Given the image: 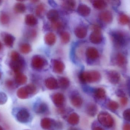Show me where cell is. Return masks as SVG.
<instances>
[{"instance_id": "6da1fadb", "label": "cell", "mask_w": 130, "mask_h": 130, "mask_svg": "<svg viewBox=\"0 0 130 130\" xmlns=\"http://www.w3.org/2000/svg\"><path fill=\"white\" fill-rule=\"evenodd\" d=\"M79 77L83 82H94L100 80L101 75L98 71H87L81 73Z\"/></svg>"}, {"instance_id": "7a4b0ae2", "label": "cell", "mask_w": 130, "mask_h": 130, "mask_svg": "<svg viewBox=\"0 0 130 130\" xmlns=\"http://www.w3.org/2000/svg\"><path fill=\"white\" fill-rule=\"evenodd\" d=\"M98 120L104 126L111 127L113 125L114 120L110 114L106 112L101 113L98 116Z\"/></svg>"}, {"instance_id": "3957f363", "label": "cell", "mask_w": 130, "mask_h": 130, "mask_svg": "<svg viewBox=\"0 0 130 130\" xmlns=\"http://www.w3.org/2000/svg\"><path fill=\"white\" fill-rule=\"evenodd\" d=\"M24 65V61L21 56L15 59H11L10 63V67L16 74L20 73Z\"/></svg>"}, {"instance_id": "277c9868", "label": "cell", "mask_w": 130, "mask_h": 130, "mask_svg": "<svg viewBox=\"0 0 130 130\" xmlns=\"http://www.w3.org/2000/svg\"><path fill=\"white\" fill-rule=\"evenodd\" d=\"M111 37L115 45L119 47L123 46L126 44V40L124 34L119 31L113 32Z\"/></svg>"}, {"instance_id": "5b68a950", "label": "cell", "mask_w": 130, "mask_h": 130, "mask_svg": "<svg viewBox=\"0 0 130 130\" xmlns=\"http://www.w3.org/2000/svg\"><path fill=\"white\" fill-rule=\"evenodd\" d=\"M45 65V60L41 56L35 55L33 57L31 61V65L32 67L35 69H41L44 67Z\"/></svg>"}, {"instance_id": "8992f818", "label": "cell", "mask_w": 130, "mask_h": 130, "mask_svg": "<svg viewBox=\"0 0 130 130\" xmlns=\"http://www.w3.org/2000/svg\"><path fill=\"white\" fill-rule=\"evenodd\" d=\"M17 120L19 122L23 123H27L29 120L30 114L26 109L20 110L17 114Z\"/></svg>"}, {"instance_id": "52a82bcc", "label": "cell", "mask_w": 130, "mask_h": 130, "mask_svg": "<svg viewBox=\"0 0 130 130\" xmlns=\"http://www.w3.org/2000/svg\"><path fill=\"white\" fill-rule=\"evenodd\" d=\"M107 77L109 81L114 84L118 83L120 80V75L118 72L114 70L109 71L108 73Z\"/></svg>"}, {"instance_id": "ba28073f", "label": "cell", "mask_w": 130, "mask_h": 130, "mask_svg": "<svg viewBox=\"0 0 130 130\" xmlns=\"http://www.w3.org/2000/svg\"><path fill=\"white\" fill-rule=\"evenodd\" d=\"M89 39L92 43L99 44L101 42L102 37L100 31H94L90 35Z\"/></svg>"}, {"instance_id": "9c48e42d", "label": "cell", "mask_w": 130, "mask_h": 130, "mask_svg": "<svg viewBox=\"0 0 130 130\" xmlns=\"http://www.w3.org/2000/svg\"><path fill=\"white\" fill-rule=\"evenodd\" d=\"M99 17L102 21L105 23H110L113 21V15L109 11H102L99 14Z\"/></svg>"}, {"instance_id": "30bf717a", "label": "cell", "mask_w": 130, "mask_h": 130, "mask_svg": "<svg viewBox=\"0 0 130 130\" xmlns=\"http://www.w3.org/2000/svg\"><path fill=\"white\" fill-rule=\"evenodd\" d=\"M53 69L56 73L60 74L63 72L65 68V66L64 63L58 60H53Z\"/></svg>"}, {"instance_id": "8fae6325", "label": "cell", "mask_w": 130, "mask_h": 130, "mask_svg": "<svg viewBox=\"0 0 130 130\" xmlns=\"http://www.w3.org/2000/svg\"><path fill=\"white\" fill-rule=\"evenodd\" d=\"M86 55L89 59L95 60L98 58L99 53L98 51L94 47H89L86 51Z\"/></svg>"}, {"instance_id": "7c38bea8", "label": "cell", "mask_w": 130, "mask_h": 130, "mask_svg": "<svg viewBox=\"0 0 130 130\" xmlns=\"http://www.w3.org/2000/svg\"><path fill=\"white\" fill-rule=\"evenodd\" d=\"M115 64L119 67H122L126 64V59L123 54L118 53L115 56Z\"/></svg>"}, {"instance_id": "4fadbf2b", "label": "cell", "mask_w": 130, "mask_h": 130, "mask_svg": "<svg viewBox=\"0 0 130 130\" xmlns=\"http://www.w3.org/2000/svg\"><path fill=\"white\" fill-rule=\"evenodd\" d=\"M77 11L80 15L83 17H86L89 15L91 12V9L87 5L82 4L79 5Z\"/></svg>"}, {"instance_id": "5bb4252c", "label": "cell", "mask_w": 130, "mask_h": 130, "mask_svg": "<svg viewBox=\"0 0 130 130\" xmlns=\"http://www.w3.org/2000/svg\"><path fill=\"white\" fill-rule=\"evenodd\" d=\"M75 33L78 38L83 39L87 35V29L83 26H79L75 29Z\"/></svg>"}, {"instance_id": "9a60e30c", "label": "cell", "mask_w": 130, "mask_h": 130, "mask_svg": "<svg viewBox=\"0 0 130 130\" xmlns=\"http://www.w3.org/2000/svg\"><path fill=\"white\" fill-rule=\"evenodd\" d=\"M45 41L46 44L47 45L49 46H52L55 43L56 41V37L53 33H48L45 36Z\"/></svg>"}, {"instance_id": "2e32d148", "label": "cell", "mask_w": 130, "mask_h": 130, "mask_svg": "<svg viewBox=\"0 0 130 130\" xmlns=\"http://www.w3.org/2000/svg\"><path fill=\"white\" fill-rule=\"evenodd\" d=\"M45 84L46 88L50 89H55L58 86L57 80L53 78L47 79L45 81Z\"/></svg>"}, {"instance_id": "e0dca14e", "label": "cell", "mask_w": 130, "mask_h": 130, "mask_svg": "<svg viewBox=\"0 0 130 130\" xmlns=\"http://www.w3.org/2000/svg\"><path fill=\"white\" fill-rule=\"evenodd\" d=\"M59 17L58 12L56 10L52 9L48 11L47 14L48 19L52 22L57 21Z\"/></svg>"}, {"instance_id": "ac0fdd59", "label": "cell", "mask_w": 130, "mask_h": 130, "mask_svg": "<svg viewBox=\"0 0 130 130\" xmlns=\"http://www.w3.org/2000/svg\"><path fill=\"white\" fill-rule=\"evenodd\" d=\"M15 40V38L13 36L9 34H5L4 37V41L7 46L11 47Z\"/></svg>"}, {"instance_id": "d6986e66", "label": "cell", "mask_w": 130, "mask_h": 130, "mask_svg": "<svg viewBox=\"0 0 130 130\" xmlns=\"http://www.w3.org/2000/svg\"><path fill=\"white\" fill-rule=\"evenodd\" d=\"M27 81V78L23 73H17L15 77V82L17 84L22 85L24 84Z\"/></svg>"}, {"instance_id": "ffe728a7", "label": "cell", "mask_w": 130, "mask_h": 130, "mask_svg": "<svg viewBox=\"0 0 130 130\" xmlns=\"http://www.w3.org/2000/svg\"><path fill=\"white\" fill-rule=\"evenodd\" d=\"M25 22L28 26H34L37 23V20L36 17L32 14H28L25 17Z\"/></svg>"}, {"instance_id": "44dd1931", "label": "cell", "mask_w": 130, "mask_h": 130, "mask_svg": "<svg viewBox=\"0 0 130 130\" xmlns=\"http://www.w3.org/2000/svg\"><path fill=\"white\" fill-rule=\"evenodd\" d=\"M53 99L56 105L58 106L62 105L64 101V96L61 94H56L53 96Z\"/></svg>"}, {"instance_id": "7402d4cb", "label": "cell", "mask_w": 130, "mask_h": 130, "mask_svg": "<svg viewBox=\"0 0 130 130\" xmlns=\"http://www.w3.org/2000/svg\"><path fill=\"white\" fill-rule=\"evenodd\" d=\"M93 5L96 9L102 10L107 7V3L103 0H96L93 2Z\"/></svg>"}, {"instance_id": "603a6c76", "label": "cell", "mask_w": 130, "mask_h": 130, "mask_svg": "<svg viewBox=\"0 0 130 130\" xmlns=\"http://www.w3.org/2000/svg\"><path fill=\"white\" fill-rule=\"evenodd\" d=\"M17 95L20 99H24L27 98L29 96L25 87H22L18 89L17 91Z\"/></svg>"}, {"instance_id": "cb8c5ba5", "label": "cell", "mask_w": 130, "mask_h": 130, "mask_svg": "<svg viewBox=\"0 0 130 130\" xmlns=\"http://www.w3.org/2000/svg\"><path fill=\"white\" fill-rule=\"evenodd\" d=\"M62 5L65 9L68 10H73L75 7L76 2L73 1H65Z\"/></svg>"}, {"instance_id": "d4e9b609", "label": "cell", "mask_w": 130, "mask_h": 130, "mask_svg": "<svg viewBox=\"0 0 130 130\" xmlns=\"http://www.w3.org/2000/svg\"><path fill=\"white\" fill-rule=\"evenodd\" d=\"M20 52L24 54L29 53L31 50V47L30 45L27 43H23L21 44L20 47Z\"/></svg>"}, {"instance_id": "484cf974", "label": "cell", "mask_w": 130, "mask_h": 130, "mask_svg": "<svg viewBox=\"0 0 130 130\" xmlns=\"http://www.w3.org/2000/svg\"><path fill=\"white\" fill-rule=\"evenodd\" d=\"M59 84L61 88L64 89L67 88L69 85V81L67 78L62 77L59 80Z\"/></svg>"}, {"instance_id": "4316f807", "label": "cell", "mask_w": 130, "mask_h": 130, "mask_svg": "<svg viewBox=\"0 0 130 130\" xmlns=\"http://www.w3.org/2000/svg\"><path fill=\"white\" fill-rule=\"evenodd\" d=\"M61 39L62 42L64 44H67L70 40V35L68 32L66 31L62 32L61 33Z\"/></svg>"}, {"instance_id": "83f0119b", "label": "cell", "mask_w": 130, "mask_h": 130, "mask_svg": "<svg viewBox=\"0 0 130 130\" xmlns=\"http://www.w3.org/2000/svg\"><path fill=\"white\" fill-rule=\"evenodd\" d=\"M119 21L121 24H126L129 23L130 19L128 16L124 14H121L119 17Z\"/></svg>"}, {"instance_id": "f1b7e54d", "label": "cell", "mask_w": 130, "mask_h": 130, "mask_svg": "<svg viewBox=\"0 0 130 130\" xmlns=\"http://www.w3.org/2000/svg\"><path fill=\"white\" fill-rule=\"evenodd\" d=\"M95 95L99 99H103L105 96V91L103 89L99 88L95 91Z\"/></svg>"}, {"instance_id": "f546056e", "label": "cell", "mask_w": 130, "mask_h": 130, "mask_svg": "<svg viewBox=\"0 0 130 130\" xmlns=\"http://www.w3.org/2000/svg\"><path fill=\"white\" fill-rule=\"evenodd\" d=\"M72 103L73 105L75 107H79L81 106L82 103V100L79 96L75 95L72 98Z\"/></svg>"}, {"instance_id": "4dcf8cb0", "label": "cell", "mask_w": 130, "mask_h": 130, "mask_svg": "<svg viewBox=\"0 0 130 130\" xmlns=\"http://www.w3.org/2000/svg\"><path fill=\"white\" fill-rule=\"evenodd\" d=\"M14 10L17 13H23L26 10V6L22 3H18L15 5Z\"/></svg>"}, {"instance_id": "1f68e13d", "label": "cell", "mask_w": 130, "mask_h": 130, "mask_svg": "<svg viewBox=\"0 0 130 130\" xmlns=\"http://www.w3.org/2000/svg\"><path fill=\"white\" fill-rule=\"evenodd\" d=\"M97 107L94 104H91L89 105L87 108V112L89 114L92 116H94L97 112Z\"/></svg>"}, {"instance_id": "d6a6232c", "label": "cell", "mask_w": 130, "mask_h": 130, "mask_svg": "<svg viewBox=\"0 0 130 130\" xmlns=\"http://www.w3.org/2000/svg\"><path fill=\"white\" fill-rule=\"evenodd\" d=\"M68 121L71 124L73 125L77 124L79 121L78 116L76 114H72L69 117Z\"/></svg>"}, {"instance_id": "836d02e7", "label": "cell", "mask_w": 130, "mask_h": 130, "mask_svg": "<svg viewBox=\"0 0 130 130\" xmlns=\"http://www.w3.org/2000/svg\"><path fill=\"white\" fill-rule=\"evenodd\" d=\"M52 123L50 119L45 118L43 119L41 122V126L42 127L45 129H49L51 127Z\"/></svg>"}, {"instance_id": "e575fe53", "label": "cell", "mask_w": 130, "mask_h": 130, "mask_svg": "<svg viewBox=\"0 0 130 130\" xmlns=\"http://www.w3.org/2000/svg\"><path fill=\"white\" fill-rule=\"evenodd\" d=\"M10 20L9 16L5 13H2L0 16V22L3 24L8 23Z\"/></svg>"}, {"instance_id": "d590c367", "label": "cell", "mask_w": 130, "mask_h": 130, "mask_svg": "<svg viewBox=\"0 0 130 130\" xmlns=\"http://www.w3.org/2000/svg\"><path fill=\"white\" fill-rule=\"evenodd\" d=\"M45 6L43 4H40L37 6L36 9V14L39 16H41L45 11Z\"/></svg>"}, {"instance_id": "8d00e7d4", "label": "cell", "mask_w": 130, "mask_h": 130, "mask_svg": "<svg viewBox=\"0 0 130 130\" xmlns=\"http://www.w3.org/2000/svg\"><path fill=\"white\" fill-rule=\"evenodd\" d=\"M26 90L28 94H33L36 92V88L35 85H34L32 84H29L27 85L25 87Z\"/></svg>"}, {"instance_id": "74e56055", "label": "cell", "mask_w": 130, "mask_h": 130, "mask_svg": "<svg viewBox=\"0 0 130 130\" xmlns=\"http://www.w3.org/2000/svg\"><path fill=\"white\" fill-rule=\"evenodd\" d=\"M108 108L111 110H116L117 109H118L119 107V105L117 102L111 101L109 102L108 105Z\"/></svg>"}, {"instance_id": "f35d334b", "label": "cell", "mask_w": 130, "mask_h": 130, "mask_svg": "<svg viewBox=\"0 0 130 130\" xmlns=\"http://www.w3.org/2000/svg\"><path fill=\"white\" fill-rule=\"evenodd\" d=\"M7 100V95L3 92H0V105L4 104Z\"/></svg>"}, {"instance_id": "ab89813d", "label": "cell", "mask_w": 130, "mask_h": 130, "mask_svg": "<svg viewBox=\"0 0 130 130\" xmlns=\"http://www.w3.org/2000/svg\"><path fill=\"white\" fill-rule=\"evenodd\" d=\"M47 107L45 104H41L39 105V106L37 108V110L36 111L38 113H43L45 112L46 110Z\"/></svg>"}, {"instance_id": "60d3db41", "label": "cell", "mask_w": 130, "mask_h": 130, "mask_svg": "<svg viewBox=\"0 0 130 130\" xmlns=\"http://www.w3.org/2000/svg\"><path fill=\"white\" fill-rule=\"evenodd\" d=\"M124 118L127 121H130V109H128L124 111L123 113Z\"/></svg>"}, {"instance_id": "b9f144b4", "label": "cell", "mask_w": 130, "mask_h": 130, "mask_svg": "<svg viewBox=\"0 0 130 130\" xmlns=\"http://www.w3.org/2000/svg\"><path fill=\"white\" fill-rule=\"evenodd\" d=\"M52 26L55 30H58L61 28L62 26V24L61 22H58V21L55 22H52Z\"/></svg>"}, {"instance_id": "7bdbcfd3", "label": "cell", "mask_w": 130, "mask_h": 130, "mask_svg": "<svg viewBox=\"0 0 130 130\" xmlns=\"http://www.w3.org/2000/svg\"><path fill=\"white\" fill-rule=\"evenodd\" d=\"M6 85L8 88L13 89L14 88V84L11 80H7L6 82Z\"/></svg>"}, {"instance_id": "ee69618b", "label": "cell", "mask_w": 130, "mask_h": 130, "mask_svg": "<svg viewBox=\"0 0 130 130\" xmlns=\"http://www.w3.org/2000/svg\"><path fill=\"white\" fill-rule=\"evenodd\" d=\"M116 94L118 97H124L125 96V94L122 90H118L116 91Z\"/></svg>"}, {"instance_id": "f6af8a7d", "label": "cell", "mask_w": 130, "mask_h": 130, "mask_svg": "<svg viewBox=\"0 0 130 130\" xmlns=\"http://www.w3.org/2000/svg\"><path fill=\"white\" fill-rule=\"evenodd\" d=\"M127 101H128V100H127V98L125 97H122L121 98L120 102L123 105H125L127 104Z\"/></svg>"}, {"instance_id": "bcb514c9", "label": "cell", "mask_w": 130, "mask_h": 130, "mask_svg": "<svg viewBox=\"0 0 130 130\" xmlns=\"http://www.w3.org/2000/svg\"><path fill=\"white\" fill-rule=\"evenodd\" d=\"M123 130H130V124L126 123L123 126Z\"/></svg>"}, {"instance_id": "7dc6e473", "label": "cell", "mask_w": 130, "mask_h": 130, "mask_svg": "<svg viewBox=\"0 0 130 130\" xmlns=\"http://www.w3.org/2000/svg\"><path fill=\"white\" fill-rule=\"evenodd\" d=\"M93 130H104V129H102L101 127L99 126H97V127H95L94 128Z\"/></svg>"}, {"instance_id": "c3c4849f", "label": "cell", "mask_w": 130, "mask_h": 130, "mask_svg": "<svg viewBox=\"0 0 130 130\" xmlns=\"http://www.w3.org/2000/svg\"><path fill=\"white\" fill-rule=\"evenodd\" d=\"M69 130H77L76 129H75V128H71L69 129Z\"/></svg>"}, {"instance_id": "681fc988", "label": "cell", "mask_w": 130, "mask_h": 130, "mask_svg": "<svg viewBox=\"0 0 130 130\" xmlns=\"http://www.w3.org/2000/svg\"><path fill=\"white\" fill-rule=\"evenodd\" d=\"M2 48V46L1 43V42H0V50Z\"/></svg>"}, {"instance_id": "f907efd6", "label": "cell", "mask_w": 130, "mask_h": 130, "mask_svg": "<svg viewBox=\"0 0 130 130\" xmlns=\"http://www.w3.org/2000/svg\"><path fill=\"white\" fill-rule=\"evenodd\" d=\"M0 130H4L1 126H0Z\"/></svg>"}, {"instance_id": "816d5d0a", "label": "cell", "mask_w": 130, "mask_h": 130, "mask_svg": "<svg viewBox=\"0 0 130 130\" xmlns=\"http://www.w3.org/2000/svg\"><path fill=\"white\" fill-rule=\"evenodd\" d=\"M2 74L1 73L0 71V79H1V78Z\"/></svg>"}, {"instance_id": "f5cc1de1", "label": "cell", "mask_w": 130, "mask_h": 130, "mask_svg": "<svg viewBox=\"0 0 130 130\" xmlns=\"http://www.w3.org/2000/svg\"><path fill=\"white\" fill-rule=\"evenodd\" d=\"M129 28L130 29V21L129 23Z\"/></svg>"}, {"instance_id": "db71d44e", "label": "cell", "mask_w": 130, "mask_h": 130, "mask_svg": "<svg viewBox=\"0 0 130 130\" xmlns=\"http://www.w3.org/2000/svg\"><path fill=\"white\" fill-rule=\"evenodd\" d=\"M1 1H0V3H1Z\"/></svg>"}]
</instances>
